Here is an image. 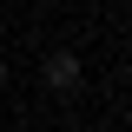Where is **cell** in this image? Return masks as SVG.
Here are the masks:
<instances>
[{
	"label": "cell",
	"mask_w": 132,
	"mask_h": 132,
	"mask_svg": "<svg viewBox=\"0 0 132 132\" xmlns=\"http://www.w3.org/2000/svg\"><path fill=\"white\" fill-rule=\"evenodd\" d=\"M46 86L53 93H79V53H46Z\"/></svg>",
	"instance_id": "6da1fadb"
},
{
	"label": "cell",
	"mask_w": 132,
	"mask_h": 132,
	"mask_svg": "<svg viewBox=\"0 0 132 132\" xmlns=\"http://www.w3.org/2000/svg\"><path fill=\"white\" fill-rule=\"evenodd\" d=\"M126 126H132V99H126Z\"/></svg>",
	"instance_id": "7a4b0ae2"
},
{
	"label": "cell",
	"mask_w": 132,
	"mask_h": 132,
	"mask_svg": "<svg viewBox=\"0 0 132 132\" xmlns=\"http://www.w3.org/2000/svg\"><path fill=\"white\" fill-rule=\"evenodd\" d=\"M0 79H7V66H0Z\"/></svg>",
	"instance_id": "3957f363"
},
{
	"label": "cell",
	"mask_w": 132,
	"mask_h": 132,
	"mask_svg": "<svg viewBox=\"0 0 132 132\" xmlns=\"http://www.w3.org/2000/svg\"><path fill=\"white\" fill-rule=\"evenodd\" d=\"M126 13H132V0H126Z\"/></svg>",
	"instance_id": "277c9868"
}]
</instances>
